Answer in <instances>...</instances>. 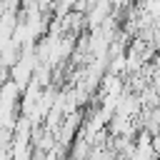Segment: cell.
<instances>
[{
  "label": "cell",
  "mask_w": 160,
  "mask_h": 160,
  "mask_svg": "<svg viewBox=\"0 0 160 160\" xmlns=\"http://www.w3.org/2000/svg\"><path fill=\"white\" fill-rule=\"evenodd\" d=\"M110 2H112V5H120V2H122V0H110Z\"/></svg>",
  "instance_id": "1"
}]
</instances>
